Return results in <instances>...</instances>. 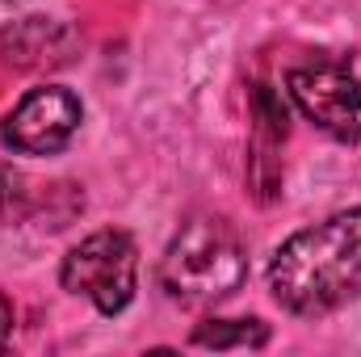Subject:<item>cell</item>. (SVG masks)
<instances>
[{
    "instance_id": "cell-7",
    "label": "cell",
    "mask_w": 361,
    "mask_h": 357,
    "mask_svg": "<svg viewBox=\"0 0 361 357\" xmlns=\"http://www.w3.org/2000/svg\"><path fill=\"white\" fill-rule=\"evenodd\" d=\"M193 345H202V349H265L269 328L261 320H206L193 328Z\"/></svg>"
},
{
    "instance_id": "cell-2",
    "label": "cell",
    "mask_w": 361,
    "mask_h": 357,
    "mask_svg": "<svg viewBox=\"0 0 361 357\" xmlns=\"http://www.w3.org/2000/svg\"><path fill=\"white\" fill-rule=\"evenodd\" d=\"M248 277V257L227 219L214 214H193L180 223L173 244L164 248L160 282L164 290L185 307H206L231 298Z\"/></svg>"
},
{
    "instance_id": "cell-1",
    "label": "cell",
    "mask_w": 361,
    "mask_h": 357,
    "mask_svg": "<svg viewBox=\"0 0 361 357\" xmlns=\"http://www.w3.org/2000/svg\"><path fill=\"white\" fill-rule=\"evenodd\" d=\"M269 290L290 315H328L361 294V206L290 236L269 261Z\"/></svg>"
},
{
    "instance_id": "cell-5",
    "label": "cell",
    "mask_w": 361,
    "mask_h": 357,
    "mask_svg": "<svg viewBox=\"0 0 361 357\" xmlns=\"http://www.w3.org/2000/svg\"><path fill=\"white\" fill-rule=\"evenodd\" d=\"M80 118H85V105L76 92L63 85H42L13 105V114L0 126V139L8 152H21V156H55L72 143V135L80 131Z\"/></svg>"
},
{
    "instance_id": "cell-6",
    "label": "cell",
    "mask_w": 361,
    "mask_h": 357,
    "mask_svg": "<svg viewBox=\"0 0 361 357\" xmlns=\"http://www.w3.org/2000/svg\"><path fill=\"white\" fill-rule=\"evenodd\" d=\"M0 51H4V63L25 68V72H42V68H59V63L72 59L76 34L63 21L25 17V21H13L0 34Z\"/></svg>"
},
{
    "instance_id": "cell-3",
    "label": "cell",
    "mask_w": 361,
    "mask_h": 357,
    "mask_svg": "<svg viewBox=\"0 0 361 357\" xmlns=\"http://www.w3.org/2000/svg\"><path fill=\"white\" fill-rule=\"evenodd\" d=\"M135 273H139V253L126 231H92L85 236L59 265V282L68 294L89 298L101 315H118L135 298Z\"/></svg>"
},
{
    "instance_id": "cell-8",
    "label": "cell",
    "mask_w": 361,
    "mask_h": 357,
    "mask_svg": "<svg viewBox=\"0 0 361 357\" xmlns=\"http://www.w3.org/2000/svg\"><path fill=\"white\" fill-rule=\"evenodd\" d=\"M252 118H257V135H265L273 143H281L286 131H290V109H286L281 92L269 89V85L252 89Z\"/></svg>"
},
{
    "instance_id": "cell-4",
    "label": "cell",
    "mask_w": 361,
    "mask_h": 357,
    "mask_svg": "<svg viewBox=\"0 0 361 357\" xmlns=\"http://www.w3.org/2000/svg\"><path fill=\"white\" fill-rule=\"evenodd\" d=\"M286 89L294 105L336 143H361V80L341 63L290 68Z\"/></svg>"
},
{
    "instance_id": "cell-9",
    "label": "cell",
    "mask_w": 361,
    "mask_h": 357,
    "mask_svg": "<svg viewBox=\"0 0 361 357\" xmlns=\"http://www.w3.org/2000/svg\"><path fill=\"white\" fill-rule=\"evenodd\" d=\"M21 198H25L21 177H17L8 164H0V223H4L8 214H17V210H21Z\"/></svg>"
},
{
    "instance_id": "cell-10",
    "label": "cell",
    "mask_w": 361,
    "mask_h": 357,
    "mask_svg": "<svg viewBox=\"0 0 361 357\" xmlns=\"http://www.w3.org/2000/svg\"><path fill=\"white\" fill-rule=\"evenodd\" d=\"M13 341V303L0 294V349Z\"/></svg>"
}]
</instances>
